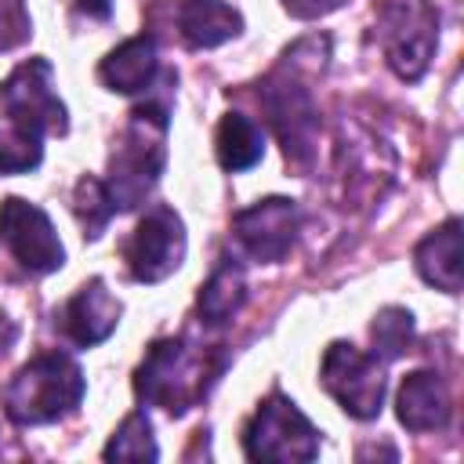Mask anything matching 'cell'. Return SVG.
Here are the masks:
<instances>
[{"label":"cell","instance_id":"cell-5","mask_svg":"<svg viewBox=\"0 0 464 464\" xmlns=\"http://www.w3.org/2000/svg\"><path fill=\"white\" fill-rule=\"evenodd\" d=\"M384 58L402 80H420L439 44V11L428 0H388L381 11Z\"/></svg>","mask_w":464,"mask_h":464},{"label":"cell","instance_id":"cell-20","mask_svg":"<svg viewBox=\"0 0 464 464\" xmlns=\"http://www.w3.org/2000/svg\"><path fill=\"white\" fill-rule=\"evenodd\" d=\"M72 210H76V218H80V225H83V236H102V228L112 221V214H116V203H112V196H109V188H105V181H98V178H80L76 181V192H72Z\"/></svg>","mask_w":464,"mask_h":464},{"label":"cell","instance_id":"cell-6","mask_svg":"<svg viewBox=\"0 0 464 464\" xmlns=\"http://www.w3.org/2000/svg\"><path fill=\"white\" fill-rule=\"evenodd\" d=\"M319 381L355 420H373L384 406V373L377 355H366L348 341H334L323 352Z\"/></svg>","mask_w":464,"mask_h":464},{"label":"cell","instance_id":"cell-11","mask_svg":"<svg viewBox=\"0 0 464 464\" xmlns=\"http://www.w3.org/2000/svg\"><path fill=\"white\" fill-rule=\"evenodd\" d=\"M120 312H123V304H120V297L105 286V279H91V283H83V286L62 304L58 326H62V334H65L72 344L94 348V344H102V341L116 330Z\"/></svg>","mask_w":464,"mask_h":464},{"label":"cell","instance_id":"cell-24","mask_svg":"<svg viewBox=\"0 0 464 464\" xmlns=\"http://www.w3.org/2000/svg\"><path fill=\"white\" fill-rule=\"evenodd\" d=\"M11 337H14V330H11V323H7L4 315H0V352H4V344H7Z\"/></svg>","mask_w":464,"mask_h":464},{"label":"cell","instance_id":"cell-18","mask_svg":"<svg viewBox=\"0 0 464 464\" xmlns=\"http://www.w3.org/2000/svg\"><path fill=\"white\" fill-rule=\"evenodd\" d=\"M214 152H218V163H221L225 170H250V167L265 156V134H261V127H257L250 116L228 112V116L218 123Z\"/></svg>","mask_w":464,"mask_h":464},{"label":"cell","instance_id":"cell-14","mask_svg":"<svg viewBox=\"0 0 464 464\" xmlns=\"http://www.w3.org/2000/svg\"><path fill=\"white\" fill-rule=\"evenodd\" d=\"M156 40L152 36H130V40H123L120 47H112L105 58H102V65H98V80L109 87V91H116V94H138V91H145L149 83H152V76H156Z\"/></svg>","mask_w":464,"mask_h":464},{"label":"cell","instance_id":"cell-21","mask_svg":"<svg viewBox=\"0 0 464 464\" xmlns=\"http://www.w3.org/2000/svg\"><path fill=\"white\" fill-rule=\"evenodd\" d=\"M105 460H156L160 450H156V439H152V428H149V417L145 413H130L109 439Z\"/></svg>","mask_w":464,"mask_h":464},{"label":"cell","instance_id":"cell-16","mask_svg":"<svg viewBox=\"0 0 464 464\" xmlns=\"http://www.w3.org/2000/svg\"><path fill=\"white\" fill-rule=\"evenodd\" d=\"M178 29L188 47H218L243 29V14L225 0H181L178 7Z\"/></svg>","mask_w":464,"mask_h":464},{"label":"cell","instance_id":"cell-10","mask_svg":"<svg viewBox=\"0 0 464 464\" xmlns=\"http://www.w3.org/2000/svg\"><path fill=\"white\" fill-rule=\"evenodd\" d=\"M0 98L7 109L36 120L47 134H62L65 130V105L54 94V80H51V62L47 58H29L22 62L4 83H0Z\"/></svg>","mask_w":464,"mask_h":464},{"label":"cell","instance_id":"cell-12","mask_svg":"<svg viewBox=\"0 0 464 464\" xmlns=\"http://www.w3.org/2000/svg\"><path fill=\"white\" fill-rule=\"evenodd\" d=\"M265 112L272 130L283 141L286 160L304 163L312 156V138H315V109L304 87L297 83H272L265 91Z\"/></svg>","mask_w":464,"mask_h":464},{"label":"cell","instance_id":"cell-3","mask_svg":"<svg viewBox=\"0 0 464 464\" xmlns=\"http://www.w3.org/2000/svg\"><path fill=\"white\" fill-rule=\"evenodd\" d=\"M83 370L65 352H44L29 359L7 384H4V413L14 424H51L72 413L83 399Z\"/></svg>","mask_w":464,"mask_h":464},{"label":"cell","instance_id":"cell-1","mask_svg":"<svg viewBox=\"0 0 464 464\" xmlns=\"http://www.w3.org/2000/svg\"><path fill=\"white\" fill-rule=\"evenodd\" d=\"M218 373L221 362H210L203 344H192L185 337H163L149 344L141 366L134 370V392L141 402L163 406L167 413L181 417L207 395Z\"/></svg>","mask_w":464,"mask_h":464},{"label":"cell","instance_id":"cell-4","mask_svg":"<svg viewBox=\"0 0 464 464\" xmlns=\"http://www.w3.org/2000/svg\"><path fill=\"white\" fill-rule=\"evenodd\" d=\"M243 453L250 460H315L319 457V431L315 424L286 399L283 392H272L265 402H257L254 417L243 428Z\"/></svg>","mask_w":464,"mask_h":464},{"label":"cell","instance_id":"cell-19","mask_svg":"<svg viewBox=\"0 0 464 464\" xmlns=\"http://www.w3.org/2000/svg\"><path fill=\"white\" fill-rule=\"evenodd\" d=\"M246 297V279H243V268L236 261H221L214 268V276L203 283L199 290V315L207 323H225L239 312Z\"/></svg>","mask_w":464,"mask_h":464},{"label":"cell","instance_id":"cell-22","mask_svg":"<svg viewBox=\"0 0 464 464\" xmlns=\"http://www.w3.org/2000/svg\"><path fill=\"white\" fill-rule=\"evenodd\" d=\"M370 337H373V355L399 359L413 344V315L406 308H399V304L381 308L377 319H373V326H370Z\"/></svg>","mask_w":464,"mask_h":464},{"label":"cell","instance_id":"cell-2","mask_svg":"<svg viewBox=\"0 0 464 464\" xmlns=\"http://www.w3.org/2000/svg\"><path fill=\"white\" fill-rule=\"evenodd\" d=\"M167 109L163 105H138L109 156V196L116 210H134L145 203L152 185L163 174L167 160Z\"/></svg>","mask_w":464,"mask_h":464},{"label":"cell","instance_id":"cell-23","mask_svg":"<svg viewBox=\"0 0 464 464\" xmlns=\"http://www.w3.org/2000/svg\"><path fill=\"white\" fill-rule=\"evenodd\" d=\"M341 4H348V0H283L286 14H294V18H323V14L337 11Z\"/></svg>","mask_w":464,"mask_h":464},{"label":"cell","instance_id":"cell-15","mask_svg":"<svg viewBox=\"0 0 464 464\" xmlns=\"http://www.w3.org/2000/svg\"><path fill=\"white\" fill-rule=\"evenodd\" d=\"M413 265H417L424 283H431V286H439L446 294H457L460 290V276H464V265H460V221L450 218L446 225L428 232L413 250Z\"/></svg>","mask_w":464,"mask_h":464},{"label":"cell","instance_id":"cell-7","mask_svg":"<svg viewBox=\"0 0 464 464\" xmlns=\"http://www.w3.org/2000/svg\"><path fill=\"white\" fill-rule=\"evenodd\" d=\"M0 243L33 276H47L65 265V246L51 218L22 196H7L0 203Z\"/></svg>","mask_w":464,"mask_h":464},{"label":"cell","instance_id":"cell-8","mask_svg":"<svg viewBox=\"0 0 464 464\" xmlns=\"http://www.w3.org/2000/svg\"><path fill=\"white\" fill-rule=\"evenodd\" d=\"M181 257H185V225L178 210L152 207L127 239V250H123L127 272L138 283H160L181 265Z\"/></svg>","mask_w":464,"mask_h":464},{"label":"cell","instance_id":"cell-13","mask_svg":"<svg viewBox=\"0 0 464 464\" xmlns=\"http://www.w3.org/2000/svg\"><path fill=\"white\" fill-rule=\"evenodd\" d=\"M395 413L410 431H442L450 424V392L442 377L431 370H413L410 377H402Z\"/></svg>","mask_w":464,"mask_h":464},{"label":"cell","instance_id":"cell-17","mask_svg":"<svg viewBox=\"0 0 464 464\" xmlns=\"http://www.w3.org/2000/svg\"><path fill=\"white\" fill-rule=\"evenodd\" d=\"M44 127L14 109H0V174H25L44 160Z\"/></svg>","mask_w":464,"mask_h":464},{"label":"cell","instance_id":"cell-9","mask_svg":"<svg viewBox=\"0 0 464 464\" xmlns=\"http://www.w3.org/2000/svg\"><path fill=\"white\" fill-rule=\"evenodd\" d=\"M232 236L239 250L254 261L276 265L290 254L294 236H297V203L286 196H268L257 199L254 207L239 210L232 218Z\"/></svg>","mask_w":464,"mask_h":464}]
</instances>
